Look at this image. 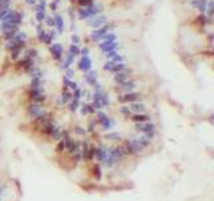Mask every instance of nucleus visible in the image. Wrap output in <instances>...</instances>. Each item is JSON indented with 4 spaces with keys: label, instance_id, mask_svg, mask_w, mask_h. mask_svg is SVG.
Listing matches in <instances>:
<instances>
[{
    "label": "nucleus",
    "instance_id": "1",
    "mask_svg": "<svg viewBox=\"0 0 214 201\" xmlns=\"http://www.w3.org/2000/svg\"><path fill=\"white\" fill-rule=\"evenodd\" d=\"M50 48V53H51L52 58L55 59V61L60 62L62 59H63L64 56V50H63V46H62L60 43H56V42H54V43H51L48 46Z\"/></svg>",
    "mask_w": 214,
    "mask_h": 201
},
{
    "label": "nucleus",
    "instance_id": "2",
    "mask_svg": "<svg viewBox=\"0 0 214 201\" xmlns=\"http://www.w3.org/2000/svg\"><path fill=\"white\" fill-rule=\"evenodd\" d=\"M91 67H93V61L88 55H84L80 58V61L78 62V68L83 73H87V71L91 70Z\"/></svg>",
    "mask_w": 214,
    "mask_h": 201
},
{
    "label": "nucleus",
    "instance_id": "3",
    "mask_svg": "<svg viewBox=\"0 0 214 201\" xmlns=\"http://www.w3.org/2000/svg\"><path fill=\"white\" fill-rule=\"evenodd\" d=\"M88 19H90L88 26L93 27L94 30L101 28L102 26H104V24H106V18H104V16H102V15H95V16H91V18H88Z\"/></svg>",
    "mask_w": 214,
    "mask_h": 201
},
{
    "label": "nucleus",
    "instance_id": "4",
    "mask_svg": "<svg viewBox=\"0 0 214 201\" xmlns=\"http://www.w3.org/2000/svg\"><path fill=\"white\" fill-rule=\"evenodd\" d=\"M118 44L114 43V42H103V43H99V48L103 51V53H111V51H115Z\"/></svg>",
    "mask_w": 214,
    "mask_h": 201
},
{
    "label": "nucleus",
    "instance_id": "5",
    "mask_svg": "<svg viewBox=\"0 0 214 201\" xmlns=\"http://www.w3.org/2000/svg\"><path fill=\"white\" fill-rule=\"evenodd\" d=\"M55 28L56 31H58V34H63L64 31V20L62 16H59V15H56L55 16Z\"/></svg>",
    "mask_w": 214,
    "mask_h": 201
},
{
    "label": "nucleus",
    "instance_id": "6",
    "mask_svg": "<svg viewBox=\"0 0 214 201\" xmlns=\"http://www.w3.org/2000/svg\"><path fill=\"white\" fill-rule=\"evenodd\" d=\"M46 16H47V9L36 8V12H35V19H36V22L43 23L44 19H46Z\"/></svg>",
    "mask_w": 214,
    "mask_h": 201
},
{
    "label": "nucleus",
    "instance_id": "7",
    "mask_svg": "<svg viewBox=\"0 0 214 201\" xmlns=\"http://www.w3.org/2000/svg\"><path fill=\"white\" fill-rule=\"evenodd\" d=\"M78 16H79V19L91 18V12H90V9H88V7H82V8L78 11Z\"/></svg>",
    "mask_w": 214,
    "mask_h": 201
},
{
    "label": "nucleus",
    "instance_id": "8",
    "mask_svg": "<svg viewBox=\"0 0 214 201\" xmlns=\"http://www.w3.org/2000/svg\"><path fill=\"white\" fill-rule=\"evenodd\" d=\"M68 54L70 55H73L74 58L75 56H78V55H80V47L79 46H76V44H70V47H68Z\"/></svg>",
    "mask_w": 214,
    "mask_h": 201
},
{
    "label": "nucleus",
    "instance_id": "9",
    "mask_svg": "<svg viewBox=\"0 0 214 201\" xmlns=\"http://www.w3.org/2000/svg\"><path fill=\"white\" fill-rule=\"evenodd\" d=\"M44 24H46L47 27H55V16H48L47 15L46 19H44Z\"/></svg>",
    "mask_w": 214,
    "mask_h": 201
},
{
    "label": "nucleus",
    "instance_id": "10",
    "mask_svg": "<svg viewBox=\"0 0 214 201\" xmlns=\"http://www.w3.org/2000/svg\"><path fill=\"white\" fill-rule=\"evenodd\" d=\"M70 39H71V43H73V44H76V46H79V44L82 43V38L78 35V34H75V32H73V34H71Z\"/></svg>",
    "mask_w": 214,
    "mask_h": 201
},
{
    "label": "nucleus",
    "instance_id": "11",
    "mask_svg": "<svg viewBox=\"0 0 214 201\" xmlns=\"http://www.w3.org/2000/svg\"><path fill=\"white\" fill-rule=\"evenodd\" d=\"M64 76H67L68 79H73L74 76H75V71H74L71 67H68V68H66V75Z\"/></svg>",
    "mask_w": 214,
    "mask_h": 201
},
{
    "label": "nucleus",
    "instance_id": "12",
    "mask_svg": "<svg viewBox=\"0 0 214 201\" xmlns=\"http://www.w3.org/2000/svg\"><path fill=\"white\" fill-rule=\"evenodd\" d=\"M9 9H11V7H9V8H6V7H1V8H0V20H1V19H3L4 16L8 14Z\"/></svg>",
    "mask_w": 214,
    "mask_h": 201
},
{
    "label": "nucleus",
    "instance_id": "13",
    "mask_svg": "<svg viewBox=\"0 0 214 201\" xmlns=\"http://www.w3.org/2000/svg\"><path fill=\"white\" fill-rule=\"evenodd\" d=\"M88 51H90V50H88V47H82V48H80V55L82 56L88 55Z\"/></svg>",
    "mask_w": 214,
    "mask_h": 201
},
{
    "label": "nucleus",
    "instance_id": "14",
    "mask_svg": "<svg viewBox=\"0 0 214 201\" xmlns=\"http://www.w3.org/2000/svg\"><path fill=\"white\" fill-rule=\"evenodd\" d=\"M36 3H38V0H26V4H28V6H32V7L36 6Z\"/></svg>",
    "mask_w": 214,
    "mask_h": 201
},
{
    "label": "nucleus",
    "instance_id": "15",
    "mask_svg": "<svg viewBox=\"0 0 214 201\" xmlns=\"http://www.w3.org/2000/svg\"><path fill=\"white\" fill-rule=\"evenodd\" d=\"M70 1H73V3H74V1H76V0H70Z\"/></svg>",
    "mask_w": 214,
    "mask_h": 201
}]
</instances>
